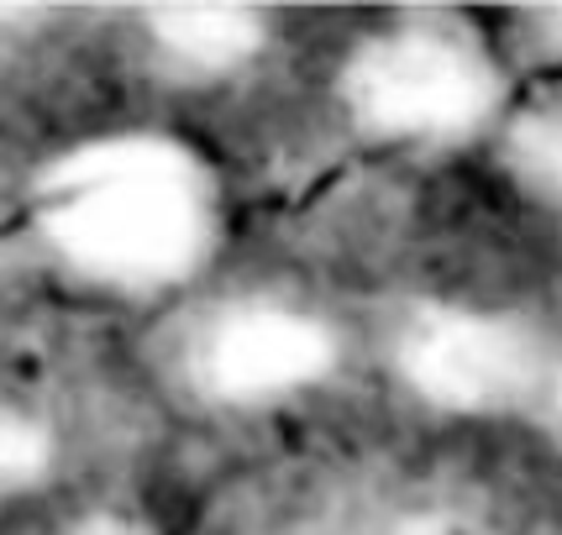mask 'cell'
<instances>
[{"mask_svg":"<svg viewBox=\"0 0 562 535\" xmlns=\"http://www.w3.org/2000/svg\"><path fill=\"white\" fill-rule=\"evenodd\" d=\"M510 152L541 195L562 205V111H547V116H531V122L515 126Z\"/></svg>","mask_w":562,"mask_h":535,"instance_id":"8","label":"cell"},{"mask_svg":"<svg viewBox=\"0 0 562 535\" xmlns=\"http://www.w3.org/2000/svg\"><path fill=\"white\" fill-rule=\"evenodd\" d=\"M305 535H468L452 514L426 510V504H373V510H352L337 520H321Z\"/></svg>","mask_w":562,"mask_h":535,"instance_id":"7","label":"cell"},{"mask_svg":"<svg viewBox=\"0 0 562 535\" xmlns=\"http://www.w3.org/2000/svg\"><path fill=\"white\" fill-rule=\"evenodd\" d=\"M53 467V431L0 394V493H22Z\"/></svg>","mask_w":562,"mask_h":535,"instance_id":"6","label":"cell"},{"mask_svg":"<svg viewBox=\"0 0 562 535\" xmlns=\"http://www.w3.org/2000/svg\"><path fill=\"white\" fill-rule=\"evenodd\" d=\"M558 405H562V384H558Z\"/></svg>","mask_w":562,"mask_h":535,"instance_id":"9","label":"cell"},{"mask_svg":"<svg viewBox=\"0 0 562 535\" xmlns=\"http://www.w3.org/2000/svg\"><path fill=\"white\" fill-rule=\"evenodd\" d=\"M32 226L79 284L164 294L211 263L221 190L190 143L164 132H111L43 169L32 184Z\"/></svg>","mask_w":562,"mask_h":535,"instance_id":"1","label":"cell"},{"mask_svg":"<svg viewBox=\"0 0 562 535\" xmlns=\"http://www.w3.org/2000/svg\"><path fill=\"white\" fill-rule=\"evenodd\" d=\"M342 363L337 326L316 310L279 299V294H243L205 310L184 341V384L216 410H279L300 394L321 389Z\"/></svg>","mask_w":562,"mask_h":535,"instance_id":"3","label":"cell"},{"mask_svg":"<svg viewBox=\"0 0 562 535\" xmlns=\"http://www.w3.org/2000/svg\"><path fill=\"white\" fill-rule=\"evenodd\" d=\"M394 378L441 414H505L541 384V346L526 320L426 299L411 305L390 341Z\"/></svg>","mask_w":562,"mask_h":535,"instance_id":"4","label":"cell"},{"mask_svg":"<svg viewBox=\"0 0 562 535\" xmlns=\"http://www.w3.org/2000/svg\"><path fill=\"white\" fill-rule=\"evenodd\" d=\"M147 48L158 69L184 84H216L258 64L269 48V16L243 5H164L147 11Z\"/></svg>","mask_w":562,"mask_h":535,"instance_id":"5","label":"cell"},{"mask_svg":"<svg viewBox=\"0 0 562 535\" xmlns=\"http://www.w3.org/2000/svg\"><path fill=\"white\" fill-rule=\"evenodd\" d=\"M347 122L384 147H452L499 116L505 73L458 16H394L347 53Z\"/></svg>","mask_w":562,"mask_h":535,"instance_id":"2","label":"cell"}]
</instances>
